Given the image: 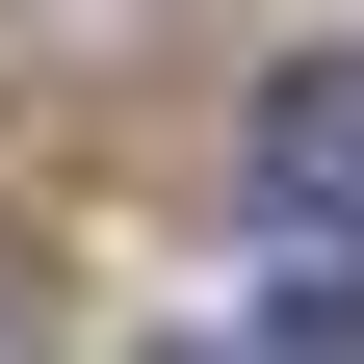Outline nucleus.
<instances>
[{
  "instance_id": "f257e3e1",
  "label": "nucleus",
  "mask_w": 364,
  "mask_h": 364,
  "mask_svg": "<svg viewBox=\"0 0 364 364\" xmlns=\"http://www.w3.org/2000/svg\"><path fill=\"white\" fill-rule=\"evenodd\" d=\"M235 182L287 208V235H364V53H312V78H260V130H235Z\"/></svg>"
}]
</instances>
